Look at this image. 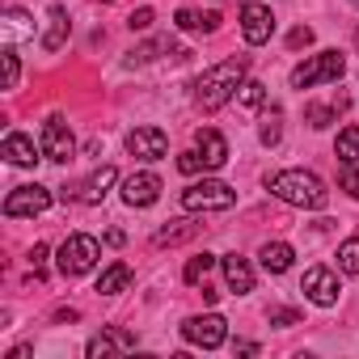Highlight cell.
Segmentation results:
<instances>
[{"instance_id":"obj_4","label":"cell","mask_w":359,"mask_h":359,"mask_svg":"<svg viewBox=\"0 0 359 359\" xmlns=\"http://www.w3.org/2000/svg\"><path fill=\"white\" fill-rule=\"evenodd\" d=\"M346 72L342 51H321L313 60H304L300 68H292V89H313V85H334Z\"/></svg>"},{"instance_id":"obj_35","label":"cell","mask_w":359,"mask_h":359,"mask_svg":"<svg viewBox=\"0 0 359 359\" xmlns=\"http://www.w3.org/2000/svg\"><path fill=\"white\" fill-rule=\"evenodd\" d=\"M266 321H271V325H296V321H300V313H296V309H271V313H266Z\"/></svg>"},{"instance_id":"obj_37","label":"cell","mask_w":359,"mask_h":359,"mask_svg":"<svg viewBox=\"0 0 359 359\" xmlns=\"http://www.w3.org/2000/svg\"><path fill=\"white\" fill-rule=\"evenodd\" d=\"M309 43H313V30H309V26H296V30L287 34V47H309Z\"/></svg>"},{"instance_id":"obj_19","label":"cell","mask_w":359,"mask_h":359,"mask_svg":"<svg viewBox=\"0 0 359 359\" xmlns=\"http://www.w3.org/2000/svg\"><path fill=\"white\" fill-rule=\"evenodd\" d=\"M342 110H346V97H334V102H309V106H304V123H309L313 131H321V127L338 123Z\"/></svg>"},{"instance_id":"obj_22","label":"cell","mask_w":359,"mask_h":359,"mask_svg":"<svg viewBox=\"0 0 359 359\" xmlns=\"http://www.w3.org/2000/svg\"><path fill=\"white\" fill-rule=\"evenodd\" d=\"M258 258H262V266H266L271 275H283V271L292 266V258H296V254H292V245H287V241H266Z\"/></svg>"},{"instance_id":"obj_15","label":"cell","mask_w":359,"mask_h":359,"mask_svg":"<svg viewBox=\"0 0 359 359\" xmlns=\"http://www.w3.org/2000/svg\"><path fill=\"white\" fill-rule=\"evenodd\" d=\"M0 152H5V161H9V165H22V169H26V165H34V161L43 156V148H34V140H30V135H22V131H9V135H5V144H0Z\"/></svg>"},{"instance_id":"obj_5","label":"cell","mask_w":359,"mask_h":359,"mask_svg":"<svg viewBox=\"0 0 359 359\" xmlns=\"http://www.w3.org/2000/svg\"><path fill=\"white\" fill-rule=\"evenodd\" d=\"M102 258V245H97V237H89V233H72L64 245H60V275H68V279H76V275H85V271H93V262Z\"/></svg>"},{"instance_id":"obj_25","label":"cell","mask_w":359,"mask_h":359,"mask_svg":"<svg viewBox=\"0 0 359 359\" xmlns=\"http://www.w3.org/2000/svg\"><path fill=\"white\" fill-rule=\"evenodd\" d=\"M258 140H262L266 148H275V144L283 140V114H279L275 106H271V110L262 114V127H258Z\"/></svg>"},{"instance_id":"obj_30","label":"cell","mask_w":359,"mask_h":359,"mask_svg":"<svg viewBox=\"0 0 359 359\" xmlns=\"http://www.w3.org/2000/svg\"><path fill=\"white\" fill-rule=\"evenodd\" d=\"M0 64H5V89H18V76H22L18 51H13V47H5V51H0Z\"/></svg>"},{"instance_id":"obj_32","label":"cell","mask_w":359,"mask_h":359,"mask_svg":"<svg viewBox=\"0 0 359 359\" xmlns=\"http://www.w3.org/2000/svg\"><path fill=\"white\" fill-rule=\"evenodd\" d=\"M338 182H342V191H346L351 199H359V169H355V165H342V173H338Z\"/></svg>"},{"instance_id":"obj_38","label":"cell","mask_w":359,"mask_h":359,"mask_svg":"<svg viewBox=\"0 0 359 359\" xmlns=\"http://www.w3.org/2000/svg\"><path fill=\"white\" fill-rule=\"evenodd\" d=\"M123 241H127V237H123L118 229H110V233H106V245H123Z\"/></svg>"},{"instance_id":"obj_2","label":"cell","mask_w":359,"mask_h":359,"mask_svg":"<svg viewBox=\"0 0 359 359\" xmlns=\"http://www.w3.org/2000/svg\"><path fill=\"white\" fill-rule=\"evenodd\" d=\"M245 68H250V60H245V55H237V60H224V64L208 68V72L195 81V102H199L203 110H220L229 97H237V89H241V81H245Z\"/></svg>"},{"instance_id":"obj_28","label":"cell","mask_w":359,"mask_h":359,"mask_svg":"<svg viewBox=\"0 0 359 359\" xmlns=\"http://www.w3.org/2000/svg\"><path fill=\"white\" fill-rule=\"evenodd\" d=\"M237 102H241V106H250V110H254V106H262V102H266V85H262V81H241Z\"/></svg>"},{"instance_id":"obj_26","label":"cell","mask_w":359,"mask_h":359,"mask_svg":"<svg viewBox=\"0 0 359 359\" xmlns=\"http://www.w3.org/2000/svg\"><path fill=\"white\" fill-rule=\"evenodd\" d=\"M334 152H338V161H342V165H355V161H359V127H346V131H338V144H334Z\"/></svg>"},{"instance_id":"obj_7","label":"cell","mask_w":359,"mask_h":359,"mask_svg":"<svg viewBox=\"0 0 359 359\" xmlns=\"http://www.w3.org/2000/svg\"><path fill=\"white\" fill-rule=\"evenodd\" d=\"M43 156L47 161H55V165H68L72 156H76V140H72V131H68V123L60 118V114H51L47 123H43Z\"/></svg>"},{"instance_id":"obj_8","label":"cell","mask_w":359,"mask_h":359,"mask_svg":"<svg viewBox=\"0 0 359 359\" xmlns=\"http://www.w3.org/2000/svg\"><path fill=\"white\" fill-rule=\"evenodd\" d=\"M47 208H51V191H47V187H39V182H34V187H18V191L5 199V216H9V220L43 216Z\"/></svg>"},{"instance_id":"obj_31","label":"cell","mask_w":359,"mask_h":359,"mask_svg":"<svg viewBox=\"0 0 359 359\" xmlns=\"http://www.w3.org/2000/svg\"><path fill=\"white\" fill-rule=\"evenodd\" d=\"M30 18L22 13V9H9V22H5V30H9V39H18V34H34V26H26Z\"/></svg>"},{"instance_id":"obj_16","label":"cell","mask_w":359,"mask_h":359,"mask_svg":"<svg viewBox=\"0 0 359 359\" xmlns=\"http://www.w3.org/2000/svg\"><path fill=\"white\" fill-rule=\"evenodd\" d=\"M220 266H224V283H229V292H237V296L254 292V266H250L241 254H229V258H220Z\"/></svg>"},{"instance_id":"obj_13","label":"cell","mask_w":359,"mask_h":359,"mask_svg":"<svg viewBox=\"0 0 359 359\" xmlns=\"http://www.w3.org/2000/svg\"><path fill=\"white\" fill-rule=\"evenodd\" d=\"M127 152L140 161H161L169 152V140L161 127H135V131H127Z\"/></svg>"},{"instance_id":"obj_18","label":"cell","mask_w":359,"mask_h":359,"mask_svg":"<svg viewBox=\"0 0 359 359\" xmlns=\"http://www.w3.org/2000/svg\"><path fill=\"white\" fill-rule=\"evenodd\" d=\"M156 55H191V51H182L173 39H152V43H144V47H135V51H127V68H135V64H148V60H156Z\"/></svg>"},{"instance_id":"obj_20","label":"cell","mask_w":359,"mask_h":359,"mask_svg":"<svg viewBox=\"0 0 359 359\" xmlns=\"http://www.w3.org/2000/svg\"><path fill=\"white\" fill-rule=\"evenodd\" d=\"M199 229H203L199 220H173L169 229H156L152 245H156V250H165V245H182V241H191V237H195Z\"/></svg>"},{"instance_id":"obj_10","label":"cell","mask_w":359,"mask_h":359,"mask_svg":"<svg viewBox=\"0 0 359 359\" xmlns=\"http://www.w3.org/2000/svg\"><path fill=\"white\" fill-rule=\"evenodd\" d=\"M156 199H161V177L156 173L140 169V173L123 177V203L127 208H152Z\"/></svg>"},{"instance_id":"obj_12","label":"cell","mask_w":359,"mask_h":359,"mask_svg":"<svg viewBox=\"0 0 359 359\" xmlns=\"http://www.w3.org/2000/svg\"><path fill=\"white\" fill-rule=\"evenodd\" d=\"M300 292H304L313 304L330 309V304H338V275H334L330 266H313V271H304V283H300Z\"/></svg>"},{"instance_id":"obj_34","label":"cell","mask_w":359,"mask_h":359,"mask_svg":"<svg viewBox=\"0 0 359 359\" xmlns=\"http://www.w3.org/2000/svg\"><path fill=\"white\" fill-rule=\"evenodd\" d=\"M47 254H51L47 245H34V250H30V266H34V279H43V275H47Z\"/></svg>"},{"instance_id":"obj_3","label":"cell","mask_w":359,"mask_h":359,"mask_svg":"<svg viewBox=\"0 0 359 359\" xmlns=\"http://www.w3.org/2000/svg\"><path fill=\"white\" fill-rule=\"evenodd\" d=\"M233 203H237V191L229 182H220V177H203V182L182 191V208L187 212H229Z\"/></svg>"},{"instance_id":"obj_29","label":"cell","mask_w":359,"mask_h":359,"mask_svg":"<svg viewBox=\"0 0 359 359\" xmlns=\"http://www.w3.org/2000/svg\"><path fill=\"white\" fill-rule=\"evenodd\" d=\"M212 266H216V258H212V254H195V258L187 262L182 279H187V283H199V279H208V271H212Z\"/></svg>"},{"instance_id":"obj_9","label":"cell","mask_w":359,"mask_h":359,"mask_svg":"<svg viewBox=\"0 0 359 359\" xmlns=\"http://www.w3.org/2000/svg\"><path fill=\"white\" fill-rule=\"evenodd\" d=\"M118 182V169L114 165H102V169H93L85 182H76V187H68L64 191V199H76V203H102L106 199V191Z\"/></svg>"},{"instance_id":"obj_24","label":"cell","mask_w":359,"mask_h":359,"mask_svg":"<svg viewBox=\"0 0 359 359\" xmlns=\"http://www.w3.org/2000/svg\"><path fill=\"white\" fill-rule=\"evenodd\" d=\"M173 22L182 26V30H203V34H216L224 18H220V13H203V18H199V13H191V9H177V18H173Z\"/></svg>"},{"instance_id":"obj_1","label":"cell","mask_w":359,"mask_h":359,"mask_svg":"<svg viewBox=\"0 0 359 359\" xmlns=\"http://www.w3.org/2000/svg\"><path fill=\"white\" fill-rule=\"evenodd\" d=\"M266 191H271L279 203H287V208H304V212H321V208L330 203L325 182H321L317 173H309V169H283V173H271V177H266Z\"/></svg>"},{"instance_id":"obj_23","label":"cell","mask_w":359,"mask_h":359,"mask_svg":"<svg viewBox=\"0 0 359 359\" xmlns=\"http://www.w3.org/2000/svg\"><path fill=\"white\" fill-rule=\"evenodd\" d=\"M127 283H131V266H127V262H110V266L102 271V279H97V292H102V296H118Z\"/></svg>"},{"instance_id":"obj_17","label":"cell","mask_w":359,"mask_h":359,"mask_svg":"<svg viewBox=\"0 0 359 359\" xmlns=\"http://www.w3.org/2000/svg\"><path fill=\"white\" fill-rule=\"evenodd\" d=\"M195 148H199V156L208 161V169H220V165L229 161V144H224V135L212 131V127L195 131Z\"/></svg>"},{"instance_id":"obj_27","label":"cell","mask_w":359,"mask_h":359,"mask_svg":"<svg viewBox=\"0 0 359 359\" xmlns=\"http://www.w3.org/2000/svg\"><path fill=\"white\" fill-rule=\"evenodd\" d=\"M338 271L342 275H359V237H351V241L338 245Z\"/></svg>"},{"instance_id":"obj_14","label":"cell","mask_w":359,"mask_h":359,"mask_svg":"<svg viewBox=\"0 0 359 359\" xmlns=\"http://www.w3.org/2000/svg\"><path fill=\"white\" fill-rule=\"evenodd\" d=\"M118 351H135V338H131L127 330H102V334H93L89 346H85L89 359H106V355H118Z\"/></svg>"},{"instance_id":"obj_21","label":"cell","mask_w":359,"mask_h":359,"mask_svg":"<svg viewBox=\"0 0 359 359\" xmlns=\"http://www.w3.org/2000/svg\"><path fill=\"white\" fill-rule=\"evenodd\" d=\"M68 43V13L60 5H51L47 13V34H43V51H60Z\"/></svg>"},{"instance_id":"obj_36","label":"cell","mask_w":359,"mask_h":359,"mask_svg":"<svg viewBox=\"0 0 359 359\" xmlns=\"http://www.w3.org/2000/svg\"><path fill=\"white\" fill-rule=\"evenodd\" d=\"M152 18H156L152 9H135V13L127 18V26H131V30H148V26H152Z\"/></svg>"},{"instance_id":"obj_33","label":"cell","mask_w":359,"mask_h":359,"mask_svg":"<svg viewBox=\"0 0 359 359\" xmlns=\"http://www.w3.org/2000/svg\"><path fill=\"white\" fill-rule=\"evenodd\" d=\"M177 169H182V173H199V169H208V161H203L199 148H195V152H182V156H177Z\"/></svg>"},{"instance_id":"obj_11","label":"cell","mask_w":359,"mask_h":359,"mask_svg":"<svg viewBox=\"0 0 359 359\" xmlns=\"http://www.w3.org/2000/svg\"><path fill=\"white\" fill-rule=\"evenodd\" d=\"M241 34H245L250 47L271 43V34H275V13H271L266 5H241Z\"/></svg>"},{"instance_id":"obj_6","label":"cell","mask_w":359,"mask_h":359,"mask_svg":"<svg viewBox=\"0 0 359 359\" xmlns=\"http://www.w3.org/2000/svg\"><path fill=\"white\" fill-rule=\"evenodd\" d=\"M182 338H187L191 346H203V351H216V346H224V338H229V321H224L220 313H203V317H187V321H182Z\"/></svg>"}]
</instances>
